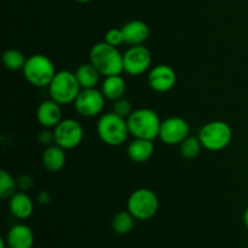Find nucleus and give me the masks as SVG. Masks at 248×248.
Listing matches in <instances>:
<instances>
[{
  "mask_svg": "<svg viewBox=\"0 0 248 248\" xmlns=\"http://www.w3.org/2000/svg\"><path fill=\"white\" fill-rule=\"evenodd\" d=\"M152 64V53L145 46H131L124 53V72L137 77L147 72Z\"/></svg>",
  "mask_w": 248,
  "mask_h": 248,
  "instance_id": "nucleus-10",
  "label": "nucleus"
},
{
  "mask_svg": "<svg viewBox=\"0 0 248 248\" xmlns=\"http://www.w3.org/2000/svg\"><path fill=\"white\" fill-rule=\"evenodd\" d=\"M73 248H75V247H73Z\"/></svg>",
  "mask_w": 248,
  "mask_h": 248,
  "instance_id": "nucleus-32",
  "label": "nucleus"
},
{
  "mask_svg": "<svg viewBox=\"0 0 248 248\" xmlns=\"http://www.w3.org/2000/svg\"><path fill=\"white\" fill-rule=\"evenodd\" d=\"M17 186H18V188L21 189L22 191H24L33 186V179L28 176H22L19 177L18 181H17Z\"/></svg>",
  "mask_w": 248,
  "mask_h": 248,
  "instance_id": "nucleus-27",
  "label": "nucleus"
},
{
  "mask_svg": "<svg viewBox=\"0 0 248 248\" xmlns=\"http://www.w3.org/2000/svg\"><path fill=\"white\" fill-rule=\"evenodd\" d=\"M199 138L206 150L219 152L230 144L232 140V130L225 121H210L201 127Z\"/></svg>",
  "mask_w": 248,
  "mask_h": 248,
  "instance_id": "nucleus-6",
  "label": "nucleus"
},
{
  "mask_svg": "<svg viewBox=\"0 0 248 248\" xmlns=\"http://www.w3.org/2000/svg\"><path fill=\"white\" fill-rule=\"evenodd\" d=\"M136 218L128 211L116 213L111 219V229L119 235H126L132 230Z\"/></svg>",
  "mask_w": 248,
  "mask_h": 248,
  "instance_id": "nucleus-21",
  "label": "nucleus"
},
{
  "mask_svg": "<svg viewBox=\"0 0 248 248\" xmlns=\"http://www.w3.org/2000/svg\"><path fill=\"white\" fill-rule=\"evenodd\" d=\"M130 135L135 138L154 140L159 137L161 120L156 111L149 108H140L133 110L126 119Z\"/></svg>",
  "mask_w": 248,
  "mask_h": 248,
  "instance_id": "nucleus-2",
  "label": "nucleus"
},
{
  "mask_svg": "<svg viewBox=\"0 0 248 248\" xmlns=\"http://www.w3.org/2000/svg\"><path fill=\"white\" fill-rule=\"evenodd\" d=\"M154 140L135 138L127 145V155L136 164L147 162L154 154Z\"/></svg>",
  "mask_w": 248,
  "mask_h": 248,
  "instance_id": "nucleus-17",
  "label": "nucleus"
},
{
  "mask_svg": "<svg viewBox=\"0 0 248 248\" xmlns=\"http://www.w3.org/2000/svg\"><path fill=\"white\" fill-rule=\"evenodd\" d=\"M190 127L186 120L178 116L167 118L161 121L159 138L167 145L181 144L186 137H189Z\"/></svg>",
  "mask_w": 248,
  "mask_h": 248,
  "instance_id": "nucleus-11",
  "label": "nucleus"
},
{
  "mask_svg": "<svg viewBox=\"0 0 248 248\" xmlns=\"http://www.w3.org/2000/svg\"><path fill=\"white\" fill-rule=\"evenodd\" d=\"M159 210V199L156 194L147 188L132 191L127 200V211L137 220L152 219Z\"/></svg>",
  "mask_w": 248,
  "mask_h": 248,
  "instance_id": "nucleus-7",
  "label": "nucleus"
},
{
  "mask_svg": "<svg viewBox=\"0 0 248 248\" xmlns=\"http://www.w3.org/2000/svg\"><path fill=\"white\" fill-rule=\"evenodd\" d=\"M6 242L9 248H31L34 245V234L26 224H16L7 232Z\"/></svg>",
  "mask_w": 248,
  "mask_h": 248,
  "instance_id": "nucleus-16",
  "label": "nucleus"
},
{
  "mask_svg": "<svg viewBox=\"0 0 248 248\" xmlns=\"http://www.w3.org/2000/svg\"><path fill=\"white\" fill-rule=\"evenodd\" d=\"M124 34V41L130 46L143 45L144 41L149 38V27L145 22L140 19H133L121 27Z\"/></svg>",
  "mask_w": 248,
  "mask_h": 248,
  "instance_id": "nucleus-14",
  "label": "nucleus"
},
{
  "mask_svg": "<svg viewBox=\"0 0 248 248\" xmlns=\"http://www.w3.org/2000/svg\"><path fill=\"white\" fill-rule=\"evenodd\" d=\"M90 63L103 77L120 75L124 72V55L115 46L101 41L92 46L90 51Z\"/></svg>",
  "mask_w": 248,
  "mask_h": 248,
  "instance_id": "nucleus-1",
  "label": "nucleus"
},
{
  "mask_svg": "<svg viewBox=\"0 0 248 248\" xmlns=\"http://www.w3.org/2000/svg\"><path fill=\"white\" fill-rule=\"evenodd\" d=\"M22 72L27 81L35 87H48L57 73L52 61L41 53L27 58Z\"/></svg>",
  "mask_w": 248,
  "mask_h": 248,
  "instance_id": "nucleus-5",
  "label": "nucleus"
},
{
  "mask_svg": "<svg viewBox=\"0 0 248 248\" xmlns=\"http://www.w3.org/2000/svg\"><path fill=\"white\" fill-rule=\"evenodd\" d=\"M84 138V128L79 121L74 119H65L53 127V140L65 150L77 148Z\"/></svg>",
  "mask_w": 248,
  "mask_h": 248,
  "instance_id": "nucleus-8",
  "label": "nucleus"
},
{
  "mask_svg": "<svg viewBox=\"0 0 248 248\" xmlns=\"http://www.w3.org/2000/svg\"><path fill=\"white\" fill-rule=\"evenodd\" d=\"M36 120L45 128L56 127L62 121L61 104L51 98L44 101L36 109Z\"/></svg>",
  "mask_w": 248,
  "mask_h": 248,
  "instance_id": "nucleus-13",
  "label": "nucleus"
},
{
  "mask_svg": "<svg viewBox=\"0 0 248 248\" xmlns=\"http://www.w3.org/2000/svg\"><path fill=\"white\" fill-rule=\"evenodd\" d=\"M38 200L40 201L41 203H48L50 202V196L46 194V191H41L38 195Z\"/></svg>",
  "mask_w": 248,
  "mask_h": 248,
  "instance_id": "nucleus-29",
  "label": "nucleus"
},
{
  "mask_svg": "<svg viewBox=\"0 0 248 248\" xmlns=\"http://www.w3.org/2000/svg\"><path fill=\"white\" fill-rule=\"evenodd\" d=\"M75 1L81 2V4H85V2H90V1H91V0H75Z\"/></svg>",
  "mask_w": 248,
  "mask_h": 248,
  "instance_id": "nucleus-31",
  "label": "nucleus"
},
{
  "mask_svg": "<svg viewBox=\"0 0 248 248\" xmlns=\"http://www.w3.org/2000/svg\"><path fill=\"white\" fill-rule=\"evenodd\" d=\"M132 111V104H131V102L128 99L123 97V98H119L116 101H114L113 113H115L116 115L121 116L124 119H127Z\"/></svg>",
  "mask_w": 248,
  "mask_h": 248,
  "instance_id": "nucleus-25",
  "label": "nucleus"
},
{
  "mask_svg": "<svg viewBox=\"0 0 248 248\" xmlns=\"http://www.w3.org/2000/svg\"><path fill=\"white\" fill-rule=\"evenodd\" d=\"M39 140L43 144H50V142H55L53 140V132H47V131H43L39 135Z\"/></svg>",
  "mask_w": 248,
  "mask_h": 248,
  "instance_id": "nucleus-28",
  "label": "nucleus"
},
{
  "mask_svg": "<svg viewBox=\"0 0 248 248\" xmlns=\"http://www.w3.org/2000/svg\"><path fill=\"white\" fill-rule=\"evenodd\" d=\"M43 166L45 167L46 171L48 172H58L64 167L65 161H67V155H65V149L61 148L60 145L53 144L48 145L43 153Z\"/></svg>",
  "mask_w": 248,
  "mask_h": 248,
  "instance_id": "nucleus-18",
  "label": "nucleus"
},
{
  "mask_svg": "<svg viewBox=\"0 0 248 248\" xmlns=\"http://www.w3.org/2000/svg\"><path fill=\"white\" fill-rule=\"evenodd\" d=\"M177 74L172 67L167 64H159L153 68L148 75V84L150 89L159 93H165L172 90L176 85Z\"/></svg>",
  "mask_w": 248,
  "mask_h": 248,
  "instance_id": "nucleus-12",
  "label": "nucleus"
},
{
  "mask_svg": "<svg viewBox=\"0 0 248 248\" xmlns=\"http://www.w3.org/2000/svg\"><path fill=\"white\" fill-rule=\"evenodd\" d=\"M104 41L108 43L109 45L115 46V47H118V46H120L121 44L125 43V41H124V34H123V31H121V28L109 29V31L106 33V35H104Z\"/></svg>",
  "mask_w": 248,
  "mask_h": 248,
  "instance_id": "nucleus-26",
  "label": "nucleus"
},
{
  "mask_svg": "<svg viewBox=\"0 0 248 248\" xmlns=\"http://www.w3.org/2000/svg\"><path fill=\"white\" fill-rule=\"evenodd\" d=\"M17 181L5 170L0 171V198L10 199L17 193Z\"/></svg>",
  "mask_w": 248,
  "mask_h": 248,
  "instance_id": "nucleus-24",
  "label": "nucleus"
},
{
  "mask_svg": "<svg viewBox=\"0 0 248 248\" xmlns=\"http://www.w3.org/2000/svg\"><path fill=\"white\" fill-rule=\"evenodd\" d=\"M202 144H201L200 138L198 137H186L183 142L179 144V153H181V156L184 159H195L199 156L201 149H202Z\"/></svg>",
  "mask_w": 248,
  "mask_h": 248,
  "instance_id": "nucleus-23",
  "label": "nucleus"
},
{
  "mask_svg": "<svg viewBox=\"0 0 248 248\" xmlns=\"http://www.w3.org/2000/svg\"><path fill=\"white\" fill-rule=\"evenodd\" d=\"M81 90L75 73L69 70H60L56 73L52 81L48 85L50 98L61 106L74 103Z\"/></svg>",
  "mask_w": 248,
  "mask_h": 248,
  "instance_id": "nucleus-4",
  "label": "nucleus"
},
{
  "mask_svg": "<svg viewBox=\"0 0 248 248\" xmlns=\"http://www.w3.org/2000/svg\"><path fill=\"white\" fill-rule=\"evenodd\" d=\"M1 61L4 67L7 70L11 72H17V70L23 69L24 64H26L27 58L24 57L23 53L16 48H9L5 51L1 56Z\"/></svg>",
  "mask_w": 248,
  "mask_h": 248,
  "instance_id": "nucleus-22",
  "label": "nucleus"
},
{
  "mask_svg": "<svg viewBox=\"0 0 248 248\" xmlns=\"http://www.w3.org/2000/svg\"><path fill=\"white\" fill-rule=\"evenodd\" d=\"M106 97L102 91L94 89H82L74 101L75 110L85 118H93L99 115L104 108Z\"/></svg>",
  "mask_w": 248,
  "mask_h": 248,
  "instance_id": "nucleus-9",
  "label": "nucleus"
},
{
  "mask_svg": "<svg viewBox=\"0 0 248 248\" xmlns=\"http://www.w3.org/2000/svg\"><path fill=\"white\" fill-rule=\"evenodd\" d=\"M75 77L81 89H94L98 84L101 74L91 63H84L75 70Z\"/></svg>",
  "mask_w": 248,
  "mask_h": 248,
  "instance_id": "nucleus-20",
  "label": "nucleus"
},
{
  "mask_svg": "<svg viewBox=\"0 0 248 248\" xmlns=\"http://www.w3.org/2000/svg\"><path fill=\"white\" fill-rule=\"evenodd\" d=\"M97 133L103 143L110 147L123 145L127 140L130 131L126 119L116 115L115 113L103 114L97 123Z\"/></svg>",
  "mask_w": 248,
  "mask_h": 248,
  "instance_id": "nucleus-3",
  "label": "nucleus"
},
{
  "mask_svg": "<svg viewBox=\"0 0 248 248\" xmlns=\"http://www.w3.org/2000/svg\"><path fill=\"white\" fill-rule=\"evenodd\" d=\"M9 210L16 219H28L33 215V201L26 191H17L10 198Z\"/></svg>",
  "mask_w": 248,
  "mask_h": 248,
  "instance_id": "nucleus-15",
  "label": "nucleus"
},
{
  "mask_svg": "<svg viewBox=\"0 0 248 248\" xmlns=\"http://www.w3.org/2000/svg\"><path fill=\"white\" fill-rule=\"evenodd\" d=\"M244 223L245 225H246V228L248 229V207L245 210V213H244Z\"/></svg>",
  "mask_w": 248,
  "mask_h": 248,
  "instance_id": "nucleus-30",
  "label": "nucleus"
},
{
  "mask_svg": "<svg viewBox=\"0 0 248 248\" xmlns=\"http://www.w3.org/2000/svg\"><path fill=\"white\" fill-rule=\"evenodd\" d=\"M102 93L104 94L106 99L109 101H116L123 98L126 92V82L121 75H110L106 77L101 89Z\"/></svg>",
  "mask_w": 248,
  "mask_h": 248,
  "instance_id": "nucleus-19",
  "label": "nucleus"
}]
</instances>
